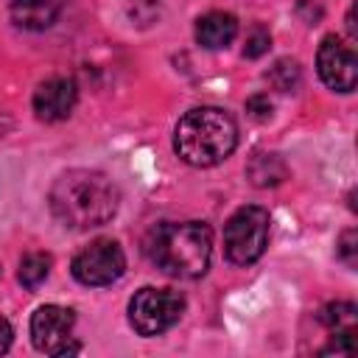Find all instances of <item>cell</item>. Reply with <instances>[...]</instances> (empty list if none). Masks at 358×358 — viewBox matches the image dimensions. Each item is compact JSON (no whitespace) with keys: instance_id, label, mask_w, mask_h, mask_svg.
<instances>
[{"instance_id":"8","label":"cell","mask_w":358,"mask_h":358,"mask_svg":"<svg viewBox=\"0 0 358 358\" xmlns=\"http://www.w3.org/2000/svg\"><path fill=\"white\" fill-rule=\"evenodd\" d=\"M319 78L336 92H352L358 81V56L352 45H344L338 36H324L316 53Z\"/></svg>"},{"instance_id":"16","label":"cell","mask_w":358,"mask_h":358,"mask_svg":"<svg viewBox=\"0 0 358 358\" xmlns=\"http://www.w3.org/2000/svg\"><path fill=\"white\" fill-rule=\"evenodd\" d=\"M159 17V0H129V20L134 25H151Z\"/></svg>"},{"instance_id":"11","label":"cell","mask_w":358,"mask_h":358,"mask_svg":"<svg viewBox=\"0 0 358 358\" xmlns=\"http://www.w3.org/2000/svg\"><path fill=\"white\" fill-rule=\"evenodd\" d=\"M238 36V20L227 11H210L196 22V42L207 50H221Z\"/></svg>"},{"instance_id":"3","label":"cell","mask_w":358,"mask_h":358,"mask_svg":"<svg viewBox=\"0 0 358 358\" xmlns=\"http://www.w3.org/2000/svg\"><path fill=\"white\" fill-rule=\"evenodd\" d=\"M145 252L159 271L179 280H196L210 266L213 232L204 221L159 224L151 232Z\"/></svg>"},{"instance_id":"4","label":"cell","mask_w":358,"mask_h":358,"mask_svg":"<svg viewBox=\"0 0 358 358\" xmlns=\"http://www.w3.org/2000/svg\"><path fill=\"white\" fill-rule=\"evenodd\" d=\"M268 210L246 204L229 215L224 224V255L235 266H252L268 243Z\"/></svg>"},{"instance_id":"9","label":"cell","mask_w":358,"mask_h":358,"mask_svg":"<svg viewBox=\"0 0 358 358\" xmlns=\"http://www.w3.org/2000/svg\"><path fill=\"white\" fill-rule=\"evenodd\" d=\"M76 101H78V87L73 78H64V76L48 78L34 90V112L45 123L64 120L73 112Z\"/></svg>"},{"instance_id":"6","label":"cell","mask_w":358,"mask_h":358,"mask_svg":"<svg viewBox=\"0 0 358 358\" xmlns=\"http://www.w3.org/2000/svg\"><path fill=\"white\" fill-rule=\"evenodd\" d=\"M126 268V255L112 238H98L73 257V277L81 285H109Z\"/></svg>"},{"instance_id":"21","label":"cell","mask_w":358,"mask_h":358,"mask_svg":"<svg viewBox=\"0 0 358 358\" xmlns=\"http://www.w3.org/2000/svg\"><path fill=\"white\" fill-rule=\"evenodd\" d=\"M347 31H350L352 39H358V31H355V8L347 11Z\"/></svg>"},{"instance_id":"15","label":"cell","mask_w":358,"mask_h":358,"mask_svg":"<svg viewBox=\"0 0 358 358\" xmlns=\"http://www.w3.org/2000/svg\"><path fill=\"white\" fill-rule=\"evenodd\" d=\"M266 78H268V84H271L274 90H280V92H294V90L299 87V81H302V70H299V64H296L294 59H277V62L268 67Z\"/></svg>"},{"instance_id":"20","label":"cell","mask_w":358,"mask_h":358,"mask_svg":"<svg viewBox=\"0 0 358 358\" xmlns=\"http://www.w3.org/2000/svg\"><path fill=\"white\" fill-rule=\"evenodd\" d=\"M11 336H14V333H11V324H8L6 319H0V355L11 347Z\"/></svg>"},{"instance_id":"17","label":"cell","mask_w":358,"mask_h":358,"mask_svg":"<svg viewBox=\"0 0 358 358\" xmlns=\"http://www.w3.org/2000/svg\"><path fill=\"white\" fill-rule=\"evenodd\" d=\"M336 255H338V260L347 268H355L358 266V232L355 229H344L341 232L338 246H336Z\"/></svg>"},{"instance_id":"12","label":"cell","mask_w":358,"mask_h":358,"mask_svg":"<svg viewBox=\"0 0 358 358\" xmlns=\"http://www.w3.org/2000/svg\"><path fill=\"white\" fill-rule=\"evenodd\" d=\"M246 176L255 187H274L288 176V168L274 151H255L246 162Z\"/></svg>"},{"instance_id":"14","label":"cell","mask_w":358,"mask_h":358,"mask_svg":"<svg viewBox=\"0 0 358 358\" xmlns=\"http://www.w3.org/2000/svg\"><path fill=\"white\" fill-rule=\"evenodd\" d=\"M50 274V255L45 252H28L22 260H20V271H17V280L25 285V288H39Z\"/></svg>"},{"instance_id":"2","label":"cell","mask_w":358,"mask_h":358,"mask_svg":"<svg viewBox=\"0 0 358 358\" xmlns=\"http://www.w3.org/2000/svg\"><path fill=\"white\" fill-rule=\"evenodd\" d=\"M238 145L235 120L218 106H196L185 112L173 131L176 154L193 168H213L224 162Z\"/></svg>"},{"instance_id":"18","label":"cell","mask_w":358,"mask_h":358,"mask_svg":"<svg viewBox=\"0 0 358 358\" xmlns=\"http://www.w3.org/2000/svg\"><path fill=\"white\" fill-rule=\"evenodd\" d=\"M271 48V34L263 28V25H255L246 36V45H243V56L249 59H260L266 50Z\"/></svg>"},{"instance_id":"13","label":"cell","mask_w":358,"mask_h":358,"mask_svg":"<svg viewBox=\"0 0 358 358\" xmlns=\"http://www.w3.org/2000/svg\"><path fill=\"white\" fill-rule=\"evenodd\" d=\"M319 319H322V324H324L333 336H336V333H350V336H355V330H358V308H355L352 302H330V305L322 308Z\"/></svg>"},{"instance_id":"19","label":"cell","mask_w":358,"mask_h":358,"mask_svg":"<svg viewBox=\"0 0 358 358\" xmlns=\"http://www.w3.org/2000/svg\"><path fill=\"white\" fill-rule=\"evenodd\" d=\"M271 109H274V103L268 101L266 92H257V95H252V98L246 101V112H249L255 120H268V117H271Z\"/></svg>"},{"instance_id":"1","label":"cell","mask_w":358,"mask_h":358,"mask_svg":"<svg viewBox=\"0 0 358 358\" xmlns=\"http://www.w3.org/2000/svg\"><path fill=\"white\" fill-rule=\"evenodd\" d=\"M48 204L62 227L81 232V229L103 227L106 221L115 218L120 204V190L101 171L73 168L56 176L48 193Z\"/></svg>"},{"instance_id":"5","label":"cell","mask_w":358,"mask_h":358,"mask_svg":"<svg viewBox=\"0 0 358 358\" xmlns=\"http://www.w3.org/2000/svg\"><path fill=\"white\" fill-rule=\"evenodd\" d=\"M185 310V296L173 288H140L129 302V322L140 336L171 330Z\"/></svg>"},{"instance_id":"7","label":"cell","mask_w":358,"mask_h":358,"mask_svg":"<svg viewBox=\"0 0 358 358\" xmlns=\"http://www.w3.org/2000/svg\"><path fill=\"white\" fill-rule=\"evenodd\" d=\"M76 316L70 308L62 305H42L34 316H31V341L39 352L45 355H70L78 352L81 347L73 344L70 333H73Z\"/></svg>"},{"instance_id":"10","label":"cell","mask_w":358,"mask_h":358,"mask_svg":"<svg viewBox=\"0 0 358 358\" xmlns=\"http://www.w3.org/2000/svg\"><path fill=\"white\" fill-rule=\"evenodd\" d=\"M64 0H11V20L25 31H45L62 14Z\"/></svg>"}]
</instances>
